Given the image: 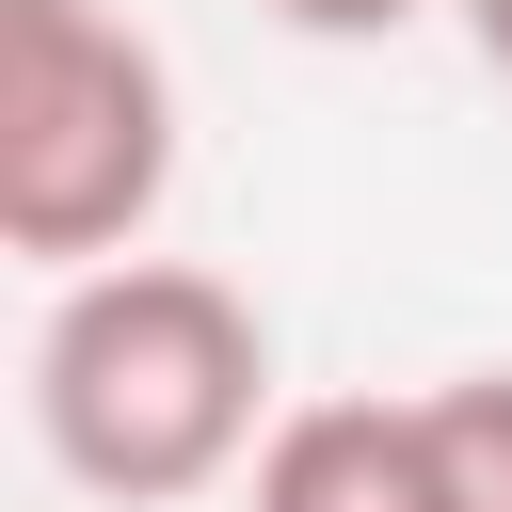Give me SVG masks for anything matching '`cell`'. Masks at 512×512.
<instances>
[{"instance_id":"cell-4","label":"cell","mask_w":512,"mask_h":512,"mask_svg":"<svg viewBox=\"0 0 512 512\" xmlns=\"http://www.w3.org/2000/svg\"><path fill=\"white\" fill-rule=\"evenodd\" d=\"M432 464H448V512H512V368H448L432 400Z\"/></svg>"},{"instance_id":"cell-3","label":"cell","mask_w":512,"mask_h":512,"mask_svg":"<svg viewBox=\"0 0 512 512\" xmlns=\"http://www.w3.org/2000/svg\"><path fill=\"white\" fill-rule=\"evenodd\" d=\"M256 512H448L416 400H288L256 448Z\"/></svg>"},{"instance_id":"cell-6","label":"cell","mask_w":512,"mask_h":512,"mask_svg":"<svg viewBox=\"0 0 512 512\" xmlns=\"http://www.w3.org/2000/svg\"><path fill=\"white\" fill-rule=\"evenodd\" d=\"M448 16H464V48H480V64L512 80V0H448Z\"/></svg>"},{"instance_id":"cell-5","label":"cell","mask_w":512,"mask_h":512,"mask_svg":"<svg viewBox=\"0 0 512 512\" xmlns=\"http://www.w3.org/2000/svg\"><path fill=\"white\" fill-rule=\"evenodd\" d=\"M288 32H320V48H368V32H400V16H432V0H272Z\"/></svg>"},{"instance_id":"cell-1","label":"cell","mask_w":512,"mask_h":512,"mask_svg":"<svg viewBox=\"0 0 512 512\" xmlns=\"http://www.w3.org/2000/svg\"><path fill=\"white\" fill-rule=\"evenodd\" d=\"M32 448L112 512H176L240 480L272 448V320L192 256L80 272L32 336Z\"/></svg>"},{"instance_id":"cell-2","label":"cell","mask_w":512,"mask_h":512,"mask_svg":"<svg viewBox=\"0 0 512 512\" xmlns=\"http://www.w3.org/2000/svg\"><path fill=\"white\" fill-rule=\"evenodd\" d=\"M176 192V80L112 0H0V256L128 272Z\"/></svg>"}]
</instances>
